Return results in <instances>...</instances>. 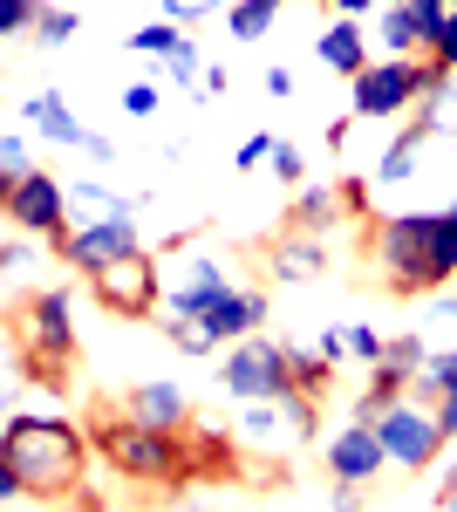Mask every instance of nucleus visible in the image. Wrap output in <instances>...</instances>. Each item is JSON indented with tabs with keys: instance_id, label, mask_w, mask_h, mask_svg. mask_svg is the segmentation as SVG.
I'll return each instance as SVG.
<instances>
[{
	"instance_id": "36",
	"label": "nucleus",
	"mask_w": 457,
	"mask_h": 512,
	"mask_svg": "<svg viewBox=\"0 0 457 512\" xmlns=\"http://www.w3.org/2000/svg\"><path fill=\"white\" fill-rule=\"evenodd\" d=\"M123 117H157V82H123Z\"/></svg>"
},
{
	"instance_id": "31",
	"label": "nucleus",
	"mask_w": 457,
	"mask_h": 512,
	"mask_svg": "<svg viewBox=\"0 0 457 512\" xmlns=\"http://www.w3.org/2000/svg\"><path fill=\"white\" fill-rule=\"evenodd\" d=\"M382 349H389V335H376L369 321H348V362H362V369H376Z\"/></svg>"
},
{
	"instance_id": "10",
	"label": "nucleus",
	"mask_w": 457,
	"mask_h": 512,
	"mask_svg": "<svg viewBox=\"0 0 457 512\" xmlns=\"http://www.w3.org/2000/svg\"><path fill=\"white\" fill-rule=\"evenodd\" d=\"M321 465H328V485H376L382 478V465H389V451H382V431L376 424H355L348 417L342 431L328 437V451H321Z\"/></svg>"
},
{
	"instance_id": "4",
	"label": "nucleus",
	"mask_w": 457,
	"mask_h": 512,
	"mask_svg": "<svg viewBox=\"0 0 457 512\" xmlns=\"http://www.w3.org/2000/svg\"><path fill=\"white\" fill-rule=\"evenodd\" d=\"M89 444H96V458L110 465L116 478H130V485H191V451H185V431H151V424H137V417H123V410H96L89 417Z\"/></svg>"
},
{
	"instance_id": "19",
	"label": "nucleus",
	"mask_w": 457,
	"mask_h": 512,
	"mask_svg": "<svg viewBox=\"0 0 457 512\" xmlns=\"http://www.w3.org/2000/svg\"><path fill=\"white\" fill-rule=\"evenodd\" d=\"M321 274H328V239L321 233L273 239V280H321Z\"/></svg>"
},
{
	"instance_id": "29",
	"label": "nucleus",
	"mask_w": 457,
	"mask_h": 512,
	"mask_svg": "<svg viewBox=\"0 0 457 512\" xmlns=\"http://www.w3.org/2000/svg\"><path fill=\"white\" fill-rule=\"evenodd\" d=\"M76 28H82V14H76V7H41L35 41H41V48H62V41H76Z\"/></svg>"
},
{
	"instance_id": "12",
	"label": "nucleus",
	"mask_w": 457,
	"mask_h": 512,
	"mask_svg": "<svg viewBox=\"0 0 457 512\" xmlns=\"http://www.w3.org/2000/svg\"><path fill=\"white\" fill-rule=\"evenodd\" d=\"M232 294V280H226V267L212 260V253H191L185 260V274L164 287V321H205L219 301Z\"/></svg>"
},
{
	"instance_id": "38",
	"label": "nucleus",
	"mask_w": 457,
	"mask_h": 512,
	"mask_svg": "<svg viewBox=\"0 0 457 512\" xmlns=\"http://www.w3.org/2000/svg\"><path fill=\"white\" fill-rule=\"evenodd\" d=\"M369 185H376V178H342V212L348 219H369Z\"/></svg>"
},
{
	"instance_id": "44",
	"label": "nucleus",
	"mask_w": 457,
	"mask_h": 512,
	"mask_svg": "<svg viewBox=\"0 0 457 512\" xmlns=\"http://www.w3.org/2000/svg\"><path fill=\"white\" fill-rule=\"evenodd\" d=\"M321 7H335V14H348V21H355V14H369V7H382V0H321Z\"/></svg>"
},
{
	"instance_id": "20",
	"label": "nucleus",
	"mask_w": 457,
	"mask_h": 512,
	"mask_svg": "<svg viewBox=\"0 0 457 512\" xmlns=\"http://www.w3.org/2000/svg\"><path fill=\"white\" fill-rule=\"evenodd\" d=\"M335 219H342V185H301L294 205H287V233H335Z\"/></svg>"
},
{
	"instance_id": "22",
	"label": "nucleus",
	"mask_w": 457,
	"mask_h": 512,
	"mask_svg": "<svg viewBox=\"0 0 457 512\" xmlns=\"http://www.w3.org/2000/svg\"><path fill=\"white\" fill-rule=\"evenodd\" d=\"M130 48H137V55H157V62H171L178 48H191V28H185V21H144V28L130 35Z\"/></svg>"
},
{
	"instance_id": "6",
	"label": "nucleus",
	"mask_w": 457,
	"mask_h": 512,
	"mask_svg": "<svg viewBox=\"0 0 457 512\" xmlns=\"http://www.w3.org/2000/svg\"><path fill=\"white\" fill-rule=\"evenodd\" d=\"M382 451H389V472H430L444 451H451V431H444V417L437 410H423V403H389L382 410Z\"/></svg>"
},
{
	"instance_id": "40",
	"label": "nucleus",
	"mask_w": 457,
	"mask_h": 512,
	"mask_svg": "<svg viewBox=\"0 0 457 512\" xmlns=\"http://www.w3.org/2000/svg\"><path fill=\"white\" fill-rule=\"evenodd\" d=\"M260 89H267L273 103H287V96H294V69H280V62H273L267 76H260Z\"/></svg>"
},
{
	"instance_id": "15",
	"label": "nucleus",
	"mask_w": 457,
	"mask_h": 512,
	"mask_svg": "<svg viewBox=\"0 0 457 512\" xmlns=\"http://www.w3.org/2000/svg\"><path fill=\"white\" fill-rule=\"evenodd\" d=\"M123 417H137V424H151V431H191V424H198V417H191L185 383H171V376L137 383V390L123 396Z\"/></svg>"
},
{
	"instance_id": "37",
	"label": "nucleus",
	"mask_w": 457,
	"mask_h": 512,
	"mask_svg": "<svg viewBox=\"0 0 457 512\" xmlns=\"http://www.w3.org/2000/svg\"><path fill=\"white\" fill-rule=\"evenodd\" d=\"M28 267H35V246H7V253H0V280H7V294L28 280Z\"/></svg>"
},
{
	"instance_id": "28",
	"label": "nucleus",
	"mask_w": 457,
	"mask_h": 512,
	"mask_svg": "<svg viewBox=\"0 0 457 512\" xmlns=\"http://www.w3.org/2000/svg\"><path fill=\"white\" fill-rule=\"evenodd\" d=\"M21 178H35V164H28V137H21V130H7V137H0V192H7V185H21Z\"/></svg>"
},
{
	"instance_id": "33",
	"label": "nucleus",
	"mask_w": 457,
	"mask_h": 512,
	"mask_svg": "<svg viewBox=\"0 0 457 512\" xmlns=\"http://www.w3.org/2000/svg\"><path fill=\"white\" fill-rule=\"evenodd\" d=\"M273 178H280V185H294V192L307 185V158H301V144H287V137L273 144Z\"/></svg>"
},
{
	"instance_id": "39",
	"label": "nucleus",
	"mask_w": 457,
	"mask_h": 512,
	"mask_svg": "<svg viewBox=\"0 0 457 512\" xmlns=\"http://www.w3.org/2000/svg\"><path fill=\"white\" fill-rule=\"evenodd\" d=\"M314 349H321L328 362H335V369H342V362H348V328H321V335H314Z\"/></svg>"
},
{
	"instance_id": "35",
	"label": "nucleus",
	"mask_w": 457,
	"mask_h": 512,
	"mask_svg": "<svg viewBox=\"0 0 457 512\" xmlns=\"http://www.w3.org/2000/svg\"><path fill=\"white\" fill-rule=\"evenodd\" d=\"M205 14H232V0H164V21H205Z\"/></svg>"
},
{
	"instance_id": "24",
	"label": "nucleus",
	"mask_w": 457,
	"mask_h": 512,
	"mask_svg": "<svg viewBox=\"0 0 457 512\" xmlns=\"http://www.w3.org/2000/svg\"><path fill=\"white\" fill-rule=\"evenodd\" d=\"M328 390H335V362H328L321 349H301V355H294V396L321 403Z\"/></svg>"
},
{
	"instance_id": "42",
	"label": "nucleus",
	"mask_w": 457,
	"mask_h": 512,
	"mask_svg": "<svg viewBox=\"0 0 457 512\" xmlns=\"http://www.w3.org/2000/svg\"><path fill=\"white\" fill-rule=\"evenodd\" d=\"M328 506H335V512H362V492H355V485H335V499H328Z\"/></svg>"
},
{
	"instance_id": "43",
	"label": "nucleus",
	"mask_w": 457,
	"mask_h": 512,
	"mask_svg": "<svg viewBox=\"0 0 457 512\" xmlns=\"http://www.w3.org/2000/svg\"><path fill=\"white\" fill-rule=\"evenodd\" d=\"M437 417H444V431L457 437V390H444V396H437Z\"/></svg>"
},
{
	"instance_id": "25",
	"label": "nucleus",
	"mask_w": 457,
	"mask_h": 512,
	"mask_svg": "<svg viewBox=\"0 0 457 512\" xmlns=\"http://www.w3.org/2000/svg\"><path fill=\"white\" fill-rule=\"evenodd\" d=\"M382 55H423V41H417V14L410 7H382Z\"/></svg>"
},
{
	"instance_id": "7",
	"label": "nucleus",
	"mask_w": 457,
	"mask_h": 512,
	"mask_svg": "<svg viewBox=\"0 0 457 512\" xmlns=\"http://www.w3.org/2000/svg\"><path fill=\"white\" fill-rule=\"evenodd\" d=\"M164 287H171V280L157 274L151 253H123L116 267H103V274L89 280V301L116 321H151L157 308H164Z\"/></svg>"
},
{
	"instance_id": "45",
	"label": "nucleus",
	"mask_w": 457,
	"mask_h": 512,
	"mask_svg": "<svg viewBox=\"0 0 457 512\" xmlns=\"http://www.w3.org/2000/svg\"><path fill=\"white\" fill-rule=\"evenodd\" d=\"M348 130H355V117H335V123H328V151H342V144H348Z\"/></svg>"
},
{
	"instance_id": "26",
	"label": "nucleus",
	"mask_w": 457,
	"mask_h": 512,
	"mask_svg": "<svg viewBox=\"0 0 457 512\" xmlns=\"http://www.w3.org/2000/svg\"><path fill=\"white\" fill-rule=\"evenodd\" d=\"M410 14H417V41H423V55H437V41H444V28H451L457 0H410Z\"/></svg>"
},
{
	"instance_id": "8",
	"label": "nucleus",
	"mask_w": 457,
	"mask_h": 512,
	"mask_svg": "<svg viewBox=\"0 0 457 512\" xmlns=\"http://www.w3.org/2000/svg\"><path fill=\"white\" fill-rule=\"evenodd\" d=\"M0 212H7V226H21V233L35 239H55L69 233V212H76V185L69 178H55V171H35V178H21V185H7L0 192Z\"/></svg>"
},
{
	"instance_id": "14",
	"label": "nucleus",
	"mask_w": 457,
	"mask_h": 512,
	"mask_svg": "<svg viewBox=\"0 0 457 512\" xmlns=\"http://www.w3.org/2000/svg\"><path fill=\"white\" fill-rule=\"evenodd\" d=\"M314 62L328 69V76H342V82H355V76H369L376 69V41H369V28L362 21H328L321 35H314Z\"/></svg>"
},
{
	"instance_id": "18",
	"label": "nucleus",
	"mask_w": 457,
	"mask_h": 512,
	"mask_svg": "<svg viewBox=\"0 0 457 512\" xmlns=\"http://www.w3.org/2000/svg\"><path fill=\"white\" fill-rule=\"evenodd\" d=\"M21 117L35 123V137H48L55 151H89V130H82V117L69 110V96L41 89V96H28V103H21Z\"/></svg>"
},
{
	"instance_id": "9",
	"label": "nucleus",
	"mask_w": 457,
	"mask_h": 512,
	"mask_svg": "<svg viewBox=\"0 0 457 512\" xmlns=\"http://www.w3.org/2000/svg\"><path fill=\"white\" fill-rule=\"evenodd\" d=\"M55 253H62L82 280H96L103 267H116L123 253H144V239H137V219H82V226H69V233L55 239Z\"/></svg>"
},
{
	"instance_id": "27",
	"label": "nucleus",
	"mask_w": 457,
	"mask_h": 512,
	"mask_svg": "<svg viewBox=\"0 0 457 512\" xmlns=\"http://www.w3.org/2000/svg\"><path fill=\"white\" fill-rule=\"evenodd\" d=\"M76 205L89 219H137V198L110 192V185H76Z\"/></svg>"
},
{
	"instance_id": "46",
	"label": "nucleus",
	"mask_w": 457,
	"mask_h": 512,
	"mask_svg": "<svg viewBox=\"0 0 457 512\" xmlns=\"http://www.w3.org/2000/svg\"><path fill=\"white\" fill-rule=\"evenodd\" d=\"M437 492H444V512H457V472H444V485H437Z\"/></svg>"
},
{
	"instance_id": "30",
	"label": "nucleus",
	"mask_w": 457,
	"mask_h": 512,
	"mask_svg": "<svg viewBox=\"0 0 457 512\" xmlns=\"http://www.w3.org/2000/svg\"><path fill=\"white\" fill-rule=\"evenodd\" d=\"M417 390L437 403L444 390H457V355H423V369H417Z\"/></svg>"
},
{
	"instance_id": "2",
	"label": "nucleus",
	"mask_w": 457,
	"mask_h": 512,
	"mask_svg": "<svg viewBox=\"0 0 457 512\" xmlns=\"http://www.w3.org/2000/svg\"><path fill=\"white\" fill-rule=\"evenodd\" d=\"M376 274L396 301H430L457 280V205L444 212H389L369 233Z\"/></svg>"
},
{
	"instance_id": "41",
	"label": "nucleus",
	"mask_w": 457,
	"mask_h": 512,
	"mask_svg": "<svg viewBox=\"0 0 457 512\" xmlns=\"http://www.w3.org/2000/svg\"><path fill=\"white\" fill-rule=\"evenodd\" d=\"M430 62H437V69H457V14H451V28H444V41H437Z\"/></svg>"
},
{
	"instance_id": "11",
	"label": "nucleus",
	"mask_w": 457,
	"mask_h": 512,
	"mask_svg": "<svg viewBox=\"0 0 457 512\" xmlns=\"http://www.w3.org/2000/svg\"><path fill=\"white\" fill-rule=\"evenodd\" d=\"M314 431V403L307 396H280V403H239V437L253 451H287Z\"/></svg>"
},
{
	"instance_id": "23",
	"label": "nucleus",
	"mask_w": 457,
	"mask_h": 512,
	"mask_svg": "<svg viewBox=\"0 0 457 512\" xmlns=\"http://www.w3.org/2000/svg\"><path fill=\"white\" fill-rule=\"evenodd\" d=\"M280 7H287V0H232V14H226L232 41H260L273 21H280Z\"/></svg>"
},
{
	"instance_id": "21",
	"label": "nucleus",
	"mask_w": 457,
	"mask_h": 512,
	"mask_svg": "<svg viewBox=\"0 0 457 512\" xmlns=\"http://www.w3.org/2000/svg\"><path fill=\"white\" fill-rule=\"evenodd\" d=\"M410 335H417L430 355H457V294H430V301H417Z\"/></svg>"
},
{
	"instance_id": "5",
	"label": "nucleus",
	"mask_w": 457,
	"mask_h": 512,
	"mask_svg": "<svg viewBox=\"0 0 457 512\" xmlns=\"http://www.w3.org/2000/svg\"><path fill=\"white\" fill-rule=\"evenodd\" d=\"M294 342H267V335H253V342H239V349L219 362V383L226 396L239 403H280V396H294Z\"/></svg>"
},
{
	"instance_id": "16",
	"label": "nucleus",
	"mask_w": 457,
	"mask_h": 512,
	"mask_svg": "<svg viewBox=\"0 0 457 512\" xmlns=\"http://www.w3.org/2000/svg\"><path fill=\"white\" fill-rule=\"evenodd\" d=\"M185 451H191V485H232V478L246 472L239 465V437L226 424H191Z\"/></svg>"
},
{
	"instance_id": "1",
	"label": "nucleus",
	"mask_w": 457,
	"mask_h": 512,
	"mask_svg": "<svg viewBox=\"0 0 457 512\" xmlns=\"http://www.w3.org/2000/svg\"><path fill=\"white\" fill-rule=\"evenodd\" d=\"M89 431H76L69 417H41V410H14L0 431V499H69L89 472Z\"/></svg>"
},
{
	"instance_id": "17",
	"label": "nucleus",
	"mask_w": 457,
	"mask_h": 512,
	"mask_svg": "<svg viewBox=\"0 0 457 512\" xmlns=\"http://www.w3.org/2000/svg\"><path fill=\"white\" fill-rule=\"evenodd\" d=\"M430 137H437V117H410L389 144H382V158H376V185H382V192H396V185H410V178H417Z\"/></svg>"
},
{
	"instance_id": "47",
	"label": "nucleus",
	"mask_w": 457,
	"mask_h": 512,
	"mask_svg": "<svg viewBox=\"0 0 457 512\" xmlns=\"http://www.w3.org/2000/svg\"><path fill=\"white\" fill-rule=\"evenodd\" d=\"M382 7H410V0H382Z\"/></svg>"
},
{
	"instance_id": "34",
	"label": "nucleus",
	"mask_w": 457,
	"mask_h": 512,
	"mask_svg": "<svg viewBox=\"0 0 457 512\" xmlns=\"http://www.w3.org/2000/svg\"><path fill=\"white\" fill-rule=\"evenodd\" d=\"M273 144H280L273 130H253V137L232 151V164H239V171H260V164H273Z\"/></svg>"
},
{
	"instance_id": "3",
	"label": "nucleus",
	"mask_w": 457,
	"mask_h": 512,
	"mask_svg": "<svg viewBox=\"0 0 457 512\" xmlns=\"http://www.w3.org/2000/svg\"><path fill=\"white\" fill-rule=\"evenodd\" d=\"M76 294L62 280L28 287L21 308H14V376H28L41 390H69V369H76Z\"/></svg>"
},
{
	"instance_id": "13",
	"label": "nucleus",
	"mask_w": 457,
	"mask_h": 512,
	"mask_svg": "<svg viewBox=\"0 0 457 512\" xmlns=\"http://www.w3.org/2000/svg\"><path fill=\"white\" fill-rule=\"evenodd\" d=\"M267 315H273V308H267V294H260V287H232V294L198 321V328H205V342H212V349H239V342L267 335Z\"/></svg>"
},
{
	"instance_id": "32",
	"label": "nucleus",
	"mask_w": 457,
	"mask_h": 512,
	"mask_svg": "<svg viewBox=\"0 0 457 512\" xmlns=\"http://www.w3.org/2000/svg\"><path fill=\"white\" fill-rule=\"evenodd\" d=\"M41 28V0H0V35H35Z\"/></svg>"
}]
</instances>
